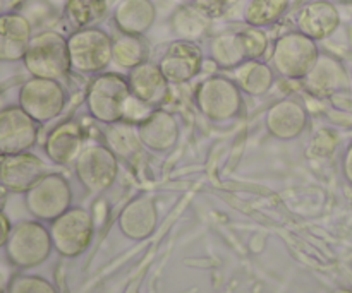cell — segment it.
Segmentation results:
<instances>
[{"instance_id": "16", "label": "cell", "mask_w": 352, "mask_h": 293, "mask_svg": "<svg viewBox=\"0 0 352 293\" xmlns=\"http://www.w3.org/2000/svg\"><path fill=\"white\" fill-rule=\"evenodd\" d=\"M302 82L311 95L325 98L336 93L347 91L351 88V75L339 58L320 54L318 60Z\"/></svg>"}, {"instance_id": "10", "label": "cell", "mask_w": 352, "mask_h": 293, "mask_svg": "<svg viewBox=\"0 0 352 293\" xmlns=\"http://www.w3.org/2000/svg\"><path fill=\"white\" fill-rule=\"evenodd\" d=\"M76 177L91 194L110 189L119 175V158L107 144H91L82 148L74 161Z\"/></svg>"}, {"instance_id": "23", "label": "cell", "mask_w": 352, "mask_h": 293, "mask_svg": "<svg viewBox=\"0 0 352 293\" xmlns=\"http://www.w3.org/2000/svg\"><path fill=\"white\" fill-rule=\"evenodd\" d=\"M212 12L199 3H184L170 16V30L177 40L198 41L205 38L212 26Z\"/></svg>"}, {"instance_id": "20", "label": "cell", "mask_w": 352, "mask_h": 293, "mask_svg": "<svg viewBox=\"0 0 352 293\" xmlns=\"http://www.w3.org/2000/svg\"><path fill=\"white\" fill-rule=\"evenodd\" d=\"M33 38L31 23L17 12L0 16V62H19Z\"/></svg>"}, {"instance_id": "19", "label": "cell", "mask_w": 352, "mask_h": 293, "mask_svg": "<svg viewBox=\"0 0 352 293\" xmlns=\"http://www.w3.org/2000/svg\"><path fill=\"white\" fill-rule=\"evenodd\" d=\"M158 223V211L150 196H138L127 202L119 215V228L127 239L144 240L153 235Z\"/></svg>"}, {"instance_id": "26", "label": "cell", "mask_w": 352, "mask_h": 293, "mask_svg": "<svg viewBox=\"0 0 352 293\" xmlns=\"http://www.w3.org/2000/svg\"><path fill=\"white\" fill-rule=\"evenodd\" d=\"M105 144L112 150V153L117 158H124V160H131V158L136 156L141 151V146H143L140 134H138V126H133L126 120L110 124L105 132Z\"/></svg>"}, {"instance_id": "12", "label": "cell", "mask_w": 352, "mask_h": 293, "mask_svg": "<svg viewBox=\"0 0 352 293\" xmlns=\"http://www.w3.org/2000/svg\"><path fill=\"white\" fill-rule=\"evenodd\" d=\"M38 141V122L19 105L6 106L0 112V153H26Z\"/></svg>"}, {"instance_id": "5", "label": "cell", "mask_w": 352, "mask_h": 293, "mask_svg": "<svg viewBox=\"0 0 352 293\" xmlns=\"http://www.w3.org/2000/svg\"><path fill=\"white\" fill-rule=\"evenodd\" d=\"M320 57L315 40L301 31H289L278 36L272 50V67L287 79H305Z\"/></svg>"}, {"instance_id": "31", "label": "cell", "mask_w": 352, "mask_h": 293, "mask_svg": "<svg viewBox=\"0 0 352 293\" xmlns=\"http://www.w3.org/2000/svg\"><path fill=\"white\" fill-rule=\"evenodd\" d=\"M7 293H57L54 285L36 274H16L10 278Z\"/></svg>"}, {"instance_id": "22", "label": "cell", "mask_w": 352, "mask_h": 293, "mask_svg": "<svg viewBox=\"0 0 352 293\" xmlns=\"http://www.w3.org/2000/svg\"><path fill=\"white\" fill-rule=\"evenodd\" d=\"M112 21L119 33L143 36L157 21V5L153 0H119Z\"/></svg>"}, {"instance_id": "6", "label": "cell", "mask_w": 352, "mask_h": 293, "mask_svg": "<svg viewBox=\"0 0 352 293\" xmlns=\"http://www.w3.org/2000/svg\"><path fill=\"white\" fill-rule=\"evenodd\" d=\"M195 103L212 122H229L243 110V91L226 75H210L196 88Z\"/></svg>"}, {"instance_id": "24", "label": "cell", "mask_w": 352, "mask_h": 293, "mask_svg": "<svg viewBox=\"0 0 352 293\" xmlns=\"http://www.w3.org/2000/svg\"><path fill=\"white\" fill-rule=\"evenodd\" d=\"M234 71V82L250 96H263L275 82V71L263 60H246Z\"/></svg>"}, {"instance_id": "29", "label": "cell", "mask_w": 352, "mask_h": 293, "mask_svg": "<svg viewBox=\"0 0 352 293\" xmlns=\"http://www.w3.org/2000/svg\"><path fill=\"white\" fill-rule=\"evenodd\" d=\"M291 0H250L244 9V23L254 27H268L285 16Z\"/></svg>"}, {"instance_id": "3", "label": "cell", "mask_w": 352, "mask_h": 293, "mask_svg": "<svg viewBox=\"0 0 352 293\" xmlns=\"http://www.w3.org/2000/svg\"><path fill=\"white\" fill-rule=\"evenodd\" d=\"M113 38L98 26L81 27L67 36L71 71L96 75L112 64Z\"/></svg>"}, {"instance_id": "32", "label": "cell", "mask_w": 352, "mask_h": 293, "mask_svg": "<svg viewBox=\"0 0 352 293\" xmlns=\"http://www.w3.org/2000/svg\"><path fill=\"white\" fill-rule=\"evenodd\" d=\"M10 232H12V225H10V220L7 218V215L3 211H0V249L6 247L7 240H9Z\"/></svg>"}, {"instance_id": "4", "label": "cell", "mask_w": 352, "mask_h": 293, "mask_svg": "<svg viewBox=\"0 0 352 293\" xmlns=\"http://www.w3.org/2000/svg\"><path fill=\"white\" fill-rule=\"evenodd\" d=\"M52 249L54 244L50 230L38 220H26L12 226L6 244V256L12 266L30 270L43 264L50 256Z\"/></svg>"}, {"instance_id": "1", "label": "cell", "mask_w": 352, "mask_h": 293, "mask_svg": "<svg viewBox=\"0 0 352 293\" xmlns=\"http://www.w3.org/2000/svg\"><path fill=\"white\" fill-rule=\"evenodd\" d=\"M134 102L136 98L131 93L127 78L117 72L96 74L86 91L88 113L107 126L126 120Z\"/></svg>"}, {"instance_id": "11", "label": "cell", "mask_w": 352, "mask_h": 293, "mask_svg": "<svg viewBox=\"0 0 352 293\" xmlns=\"http://www.w3.org/2000/svg\"><path fill=\"white\" fill-rule=\"evenodd\" d=\"M203 62H205L203 50L196 41L174 40L162 54L158 67L168 82L184 84L201 72Z\"/></svg>"}, {"instance_id": "18", "label": "cell", "mask_w": 352, "mask_h": 293, "mask_svg": "<svg viewBox=\"0 0 352 293\" xmlns=\"http://www.w3.org/2000/svg\"><path fill=\"white\" fill-rule=\"evenodd\" d=\"M308 126L305 105L294 98H284L274 103L265 115V127L280 141H292L301 136Z\"/></svg>"}, {"instance_id": "36", "label": "cell", "mask_w": 352, "mask_h": 293, "mask_svg": "<svg viewBox=\"0 0 352 293\" xmlns=\"http://www.w3.org/2000/svg\"><path fill=\"white\" fill-rule=\"evenodd\" d=\"M2 156H3V154H2V153H0V160H2Z\"/></svg>"}, {"instance_id": "8", "label": "cell", "mask_w": 352, "mask_h": 293, "mask_svg": "<svg viewBox=\"0 0 352 293\" xmlns=\"http://www.w3.org/2000/svg\"><path fill=\"white\" fill-rule=\"evenodd\" d=\"M50 237L54 249L64 257H78L85 253L93 240L95 223L88 209L69 208L64 215L50 222Z\"/></svg>"}, {"instance_id": "27", "label": "cell", "mask_w": 352, "mask_h": 293, "mask_svg": "<svg viewBox=\"0 0 352 293\" xmlns=\"http://www.w3.org/2000/svg\"><path fill=\"white\" fill-rule=\"evenodd\" d=\"M109 14V0H65V19L74 30L96 26Z\"/></svg>"}, {"instance_id": "38", "label": "cell", "mask_w": 352, "mask_h": 293, "mask_svg": "<svg viewBox=\"0 0 352 293\" xmlns=\"http://www.w3.org/2000/svg\"><path fill=\"white\" fill-rule=\"evenodd\" d=\"M346 2H352V0H346Z\"/></svg>"}, {"instance_id": "33", "label": "cell", "mask_w": 352, "mask_h": 293, "mask_svg": "<svg viewBox=\"0 0 352 293\" xmlns=\"http://www.w3.org/2000/svg\"><path fill=\"white\" fill-rule=\"evenodd\" d=\"M344 175L349 180V184H352V144L347 150L346 158H344Z\"/></svg>"}, {"instance_id": "2", "label": "cell", "mask_w": 352, "mask_h": 293, "mask_svg": "<svg viewBox=\"0 0 352 293\" xmlns=\"http://www.w3.org/2000/svg\"><path fill=\"white\" fill-rule=\"evenodd\" d=\"M23 64L31 78L60 81L71 72L67 38L52 30L33 34Z\"/></svg>"}, {"instance_id": "17", "label": "cell", "mask_w": 352, "mask_h": 293, "mask_svg": "<svg viewBox=\"0 0 352 293\" xmlns=\"http://www.w3.org/2000/svg\"><path fill=\"white\" fill-rule=\"evenodd\" d=\"M138 134L141 144L155 153H165L177 144L181 129L179 122L170 112L155 108L141 122H138Z\"/></svg>"}, {"instance_id": "30", "label": "cell", "mask_w": 352, "mask_h": 293, "mask_svg": "<svg viewBox=\"0 0 352 293\" xmlns=\"http://www.w3.org/2000/svg\"><path fill=\"white\" fill-rule=\"evenodd\" d=\"M239 36L248 60H261L265 57L268 47H270V40H268V34L267 31H263V27H254L246 24V27L239 30Z\"/></svg>"}, {"instance_id": "35", "label": "cell", "mask_w": 352, "mask_h": 293, "mask_svg": "<svg viewBox=\"0 0 352 293\" xmlns=\"http://www.w3.org/2000/svg\"><path fill=\"white\" fill-rule=\"evenodd\" d=\"M3 108H6V98H3V95L0 93V112H2Z\"/></svg>"}, {"instance_id": "25", "label": "cell", "mask_w": 352, "mask_h": 293, "mask_svg": "<svg viewBox=\"0 0 352 293\" xmlns=\"http://www.w3.org/2000/svg\"><path fill=\"white\" fill-rule=\"evenodd\" d=\"M210 58L213 64L220 69H236L243 62H246L243 41H241L239 30L237 31H222L210 40Z\"/></svg>"}, {"instance_id": "21", "label": "cell", "mask_w": 352, "mask_h": 293, "mask_svg": "<svg viewBox=\"0 0 352 293\" xmlns=\"http://www.w3.org/2000/svg\"><path fill=\"white\" fill-rule=\"evenodd\" d=\"M85 134L76 120H65L48 132L45 139V154L57 165L74 163L82 151Z\"/></svg>"}, {"instance_id": "9", "label": "cell", "mask_w": 352, "mask_h": 293, "mask_svg": "<svg viewBox=\"0 0 352 293\" xmlns=\"http://www.w3.org/2000/svg\"><path fill=\"white\" fill-rule=\"evenodd\" d=\"M19 106L38 124H47L60 115L67 103V93L60 81L31 78L21 86Z\"/></svg>"}, {"instance_id": "15", "label": "cell", "mask_w": 352, "mask_h": 293, "mask_svg": "<svg viewBox=\"0 0 352 293\" xmlns=\"http://www.w3.org/2000/svg\"><path fill=\"white\" fill-rule=\"evenodd\" d=\"M296 26L311 40H327L339 30L340 12L330 0H308L296 16Z\"/></svg>"}, {"instance_id": "37", "label": "cell", "mask_w": 352, "mask_h": 293, "mask_svg": "<svg viewBox=\"0 0 352 293\" xmlns=\"http://www.w3.org/2000/svg\"><path fill=\"white\" fill-rule=\"evenodd\" d=\"M351 84H352V74H351Z\"/></svg>"}, {"instance_id": "28", "label": "cell", "mask_w": 352, "mask_h": 293, "mask_svg": "<svg viewBox=\"0 0 352 293\" xmlns=\"http://www.w3.org/2000/svg\"><path fill=\"white\" fill-rule=\"evenodd\" d=\"M148 60V45L143 36H133V34H122L113 40L112 45V62L120 69L138 67L140 64Z\"/></svg>"}, {"instance_id": "13", "label": "cell", "mask_w": 352, "mask_h": 293, "mask_svg": "<svg viewBox=\"0 0 352 293\" xmlns=\"http://www.w3.org/2000/svg\"><path fill=\"white\" fill-rule=\"evenodd\" d=\"M45 174L47 167L43 160L30 151L19 154H3L0 160V185L9 192L26 194Z\"/></svg>"}, {"instance_id": "34", "label": "cell", "mask_w": 352, "mask_h": 293, "mask_svg": "<svg viewBox=\"0 0 352 293\" xmlns=\"http://www.w3.org/2000/svg\"><path fill=\"white\" fill-rule=\"evenodd\" d=\"M9 281L7 280V273L3 270H0V293H3L7 290V287H9Z\"/></svg>"}, {"instance_id": "7", "label": "cell", "mask_w": 352, "mask_h": 293, "mask_svg": "<svg viewBox=\"0 0 352 293\" xmlns=\"http://www.w3.org/2000/svg\"><path fill=\"white\" fill-rule=\"evenodd\" d=\"M71 184L60 174H45L24 194L26 209L38 222H54L71 208Z\"/></svg>"}, {"instance_id": "14", "label": "cell", "mask_w": 352, "mask_h": 293, "mask_svg": "<svg viewBox=\"0 0 352 293\" xmlns=\"http://www.w3.org/2000/svg\"><path fill=\"white\" fill-rule=\"evenodd\" d=\"M131 93L148 108H158L170 96V82L155 62H143L127 74Z\"/></svg>"}]
</instances>
